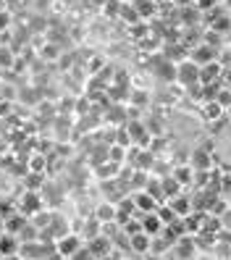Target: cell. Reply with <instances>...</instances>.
Returning a JSON list of instances; mask_svg holds the SVG:
<instances>
[{
	"label": "cell",
	"instance_id": "8",
	"mask_svg": "<svg viewBox=\"0 0 231 260\" xmlns=\"http://www.w3.org/2000/svg\"><path fill=\"white\" fill-rule=\"evenodd\" d=\"M129 247L134 250V252H150V247H152V237L150 234H145V232H140V234H134V237H129Z\"/></svg>",
	"mask_w": 231,
	"mask_h": 260
},
{
	"label": "cell",
	"instance_id": "24",
	"mask_svg": "<svg viewBox=\"0 0 231 260\" xmlns=\"http://www.w3.org/2000/svg\"><path fill=\"white\" fill-rule=\"evenodd\" d=\"M108 158H111V163H118L121 158H124V147H121V145H113L111 152H108Z\"/></svg>",
	"mask_w": 231,
	"mask_h": 260
},
{
	"label": "cell",
	"instance_id": "9",
	"mask_svg": "<svg viewBox=\"0 0 231 260\" xmlns=\"http://www.w3.org/2000/svg\"><path fill=\"white\" fill-rule=\"evenodd\" d=\"M213 58H215V50L210 48V45H200V48L192 53V58H189V60H194L197 66H205V63H210Z\"/></svg>",
	"mask_w": 231,
	"mask_h": 260
},
{
	"label": "cell",
	"instance_id": "1",
	"mask_svg": "<svg viewBox=\"0 0 231 260\" xmlns=\"http://www.w3.org/2000/svg\"><path fill=\"white\" fill-rule=\"evenodd\" d=\"M176 82H181L184 87H189V84L200 82V66L194 63V60L184 58L181 63H176Z\"/></svg>",
	"mask_w": 231,
	"mask_h": 260
},
{
	"label": "cell",
	"instance_id": "16",
	"mask_svg": "<svg viewBox=\"0 0 231 260\" xmlns=\"http://www.w3.org/2000/svg\"><path fill=\"white\" fill-rule=\"evenodd\" d=\"M194 252V242H192V237H179V242H176V255L179 257H189Z\"/></svg>",
	"mask_w": 231,
	"mask_h": 260
},
{
	"label": "cell",
	"instance_id": "29",
	"mask_svg": "<svg viewBox=\"0 0 231 260\" xmlns=\"http://www.w3.org/2000/svg\"><path fill=\"white\" fill-rule=\"evenodd\" d=\"M0 260H24V257H19V252H16V255H6V257H0Z\"/></svg>",
	"mask_w": 231,
	"mask_h": 260
},
{
	"label": "cell",
	"instance_id": "10",
	"mask_svg": "<svg viewBox=\"0 0 231 260\" xmlns=\"http://www.w3.org/2000/svg\"><path fill=\"white\" fill-rule=\"evenodd\" d=\"M155 74L160 76V79H166V82H174L176 79V63H174V60H160V63L155 66Z\"/></svg>",
	"mask_w": 231,
	"mask_h": 260
},
{
	"label": "cell",
	"instance_id": "17",
	"mask_svg": "<svg viewBox=\"0 0 231 260\" xmlns=\"http://www.w3.org/2000/svg\"><path fill=\"white\" fill-rule=\"evenodd\" d=\"M155 213H158V218H160V223H163V226L174 223V221L179 218L176 213H174V208H171V205H158V210H155Z\"/></svg>",
	"mask_w": 231,
	"mask_h": 260
},
{
	"label": "cell",
	"instance_id": "5",
	"mask_svg": "<svg viewBox=\"0 0 231 260\" xmlns=\"http://www.w3.org/2000/svg\"><path fill=\"white\" fill-rule=\"evenodd\" d=\"M134 213H137V208H134V200H121L118 205H116V223L118 226H124L129 218H134Z\"/></svg>",
	"mask_w": 231,
	"mask_h": 260
},
{
	"label": "cell",
	"instance_id": "2",
	"mask_svg": "<svg viewBox=\"0 0 231 260\" xmlns=\"http://www.w3.org/2000/svg\"><path fill=\"white\" fill-rule=\"evenodd\" d=\"M53 247H55V252L60 257H71L76 250L82 247V242H79V237H74V234H63V237H55Z\"/></svg>",
	"mask_w": 231,
	"mask_h": 260
},
{
	"label": "cell",
	"instance_id": "26",
	"mask_svg": "<svg viewBox=\"0 0 231 260\" xmlns=\"http://www.w3.org/2000/svg\"><path fill=\"white\" fill-rule=\"evenodd\" d=\"M8 24H11V16L6 11H0V32H3V29H8Z\"/></svg>",
	"mask_w": 231,
	"mask_h": 260
},
{
	"label": "cell",
	"instance_id": "30",
	"mask_svg": "<svg viewBox=\"0 0 231 260\" xmlns=\"http://www.w3.org/2000/svg\"><path fill=\"white\" fill-rule=\"evenodd\" d=\"M6 6H8V3H6V0H0V11H6Z\"/></svg>",
	"mask_w": 231,
	"mask_h": 260
},
{
	"label": "cell",
	"instance_id": "20",
	"mask_svg": "<svg viewBox=\"0 0 231 260\" xmlns=\"http://www.w3.org/2000/svg\"><path fill=\"white\" fill-rule=\"evenodd\" d=\"M150 197H155L158 203H163L166 197H163V187H160V181H147V189H145Z\"/></svg>",
	"mask_w": 231,
	"mask_h": 260
},
{
	"label": "cell",
	"instance_id": "31",
	"mask_svg": "<svg viewBox=\"0 0 231 260\" xmlns=\"http://www.w3.org/2000/svg\"><path fill=\"white\" fill-rule=\"evenodd\" d=\"M0 232H3V218H0Z\"/></svg>",
	"mask_w": 231,
	"mask_h": 260
},
{
	"label": "cell",
	"instance_id": "14",
	"mask_svg": "<svg viewBox=\"0 0 231 260\" xmlns=\"http://www.w3.org/2000/svg\"><path fill=\"white\" fill-rule=\"evenodd\" d=\"M160 187H163V197H166V200H171V197H179V189H181V184H179L174 176L163 179V181H160Z\"/></svg>",
	"mask_w": 231,
	"mask_h": 260
},
{
	"label": "cell",
	"instance_id": "19",
	"mask_svg": "<svg viewBox=\"0 0 231 260\" xmlns=\"http://www.w3.org/2000/svg\"><path fill=\"white\" fill-rule=\"evenodd\" d=\"M168 205L174 208L176 216H189V203L184 200V197H171V200H168Z\"/></svg>",
	"mask_w": 231,
	"mask_h": 260
},
{
	"label": "cell",
	"instance_id": "34",
	"mask_svg": "<svg viewBox=\"0 0 231 260\" xmlns=\"http://www.w3.org/2000/svg\"><path fill=\"white\" fill-rule=\"evenodd\" d=\"M228 205H231V197H228Z\"/></svg>",
	"mask_w": 231,
	"mask_h": 260
},
{
	"label": "cell",
	"instance_id": "4",
	"mask_svg": "<svg viewBox=\"0 0 231 260\" xmlns=\"http://www.w3.org/2000/svg\"><path fill=\"white\" fill-rule=\"evenodd\" d=\"M221 74H223V66L218 63V60H210V63L200 66V84H213Z\"/></svg>",
	"mask_w": 231,
	"mask_h": 260
},
{
	"label": "cell",
	"instance_id": "13",
	"mask_svg": "<svg viewBox=\"0 0 231 260\" xmlns=\"http://www.w3.org/2000/svg\"><path fill=\"white\" fill-rule=\"evenodd\" d=\"M131 8L137 11V16L147 19V16H152V13H155V0H134Z\"/></svg>",
	"mask_w": 231,
	"mask_h": 260
},
{
	"label": "cell",
	"instance_id": "28",
	"mask_svg": "<svg viewBox=\"0 0 231 260\" xmlns=\"http://www.w3.org/2000/svg\"><path fill=\"white\" fill-rule=\"evenodd\" d=\"M145 32H147V29H145V24H137V26L131 29V35H134V37H142Z\"/></svg>",
	"mask_w": 231,
	"mask_h": 260
},
{
	"label": "cell",
	"instance_id": "18",
	"mask_svg": "<svg viewBox=\"0 0 231 260\" xmlns=\"http://www.w3.org/2000/svg\"><path fill=\"white\" fill-rule=\"evenodd\" d=\"M208 166H210L208 152H205V150H194V160H192V168H194V171H208Z\"/></svg>",
	"mask_w": 231,
	"mask_h": 260
},
{
	"label": "cell",
	"instance_id": "6",
	"mask_svg": "<svg viewBox=\"0 0 231 260\" xmlns=\"http://www.w3.org/2000/svg\"><path fill=\"white\" fill-rule=\"evenodd\" d=\"M134 208H137V213H155L158 210V200L150 197L147 192H140L134 197Z\"/></svg>",
	"mask_w": 231,
	"mask_h": 260
},
{
	"label": "cell",
	"instance_id": "21",
	"mask_svg": "<svg viewBox=\"0 0 231 260\" xmlns=\"http://www.w3.org/2000/svg\"><path fill=\"white\" fill-rule=\"evenodd\" d=\"M215 103H218L223 111H228L231 108V89H218V92H215Z\"/></svg>",
	"mask_w": 231,
	"mask_h": 260
},
{
	"label": "cell",
	"instance_id": "33",
	"mask_svg": "<svg viewBox=\"0 0 231 260\" xmlns=\"http://www.w3.org/2000/svg\"><path fill=\"white\" fill-rule=\"evenodd\" d=\"M147 260H160V257H152V255H150V257H147Z\"/></svg>",
	"mask_w": 231,
	"mask_h": 260
},
{
	"label": "cell",
	"instance_id": "3",
	"mask_svg": "<svg viewBox=\"0 0 231 260\" xmlns=\"http://www.w3.org/2000/svg\"><path fill=\"white\" fill-rule=\"evenodd\" d=\"M137 218L142 221V232H145V234H150V237H158V234H160L163 223H160V218H158V213H137Z\"/></svg>",
	"mask_w": 231,
	"mask_h": 260
},
{
	"label": "cell",
	"instance_id": "35",
	"mask_svg": "<svg viewBox=\"0 0 231 260\" xmlns=\"http://www.w3.org/2000/svg\"><path fill=\"white\" fill-rule=\"evenodd\" d=\"M66 260H69V257H66Z\"/></svg>",
	"mask_w": 231,
	"mask_h": 260
},
{
	"label": "cell",
	"instance_id": "23",
	"mask_svg": "<svg viewBox=\"0 0 231 260\" xmlns=\"http://www.w3.org/2000/svg\"><path fill=\"white\" fill-rule=\"evenodd\" d=\"M97 218L100 221H113L116 218V205H100L97 208Z\"/></svg>",
	"mask_w": 231,
	"mask_h": 260
},
{
	"label": "cell",
	"instance_id": "22",
	"mask_svg": "<svg viewBox=\"0 0 231 260\" xmlns=\"http://www.w3.org/2000/svg\"><path fill=\"white\" fill-rule=\"evenodd\" d=\"M231 29V16H221L218 21H213V32L215 35H226Z\"/></svg>",
	"mask_w": 231,
	"mask_h": 260
},
{
	"label": "cell",
	"instance_id": "27",
	"mask_svg": "<svg viewBox=\"0 0 231 260\" xmlns=\"http://www.w3.org/2000/svg\"><path fill=\"white\" fill-rule=\"evenodd\" d=\"M213 6H215V0H197V8L200 11H210Z\"/></svg>",
	"mask_w": 231,
	"mask_h": 260
},
{
	"label": "cell",
	"instance_id": "7",
	"mask_svg": "<svg viewBox=\"0 0 231 260\" xmlns=\"http://www.w3.org/2000/svg\"><path fill=\"white\" fill-rule=\"evenodd\" d=\"M16 252H19V239L8 232H0V257L16 255Z\"/></svg>",
	"mask_w": 231,
	"mask_h": 260
},
{
	"label": "cell",
	"instance_id": "11",
	"mask_svg": "<svg viewBox=\"0 0 231 260\" xmlns=\"http://www.w3.org/2000/svg\"><path fill=\"white\" fill-rule=\"evenodd\" d=\"M145 132H147V129H145V126L140 124V121H129V126H126V134H129V142H131V140H137V142H142V145H145V142H150Z\"/></svg>",
	"mask_w": 231,
	"mask_h": 260
},
{
	"label": "cell",
	"instance_id": "25",
	"mask_svg": "<svg viewBox=\"0 0 231 260\" xmlns=\"http://www.w3.org/2000/svg\"><path fill=\"white\" fill-rule=\"evenodd\" d=\"M0 66H3V69H11L13 66V55L8 50H0Z\"/></svg>",
	"mask_w": 231,
	"mask_h": 260
},
{
	"label": "cell",
	"instance_id": "12",
	"mask_svg": "<svg viewBox=\"0 0 231 260\" xmlns=\"http://www.w3.org/2000/svg\"><path fill=\"white\" fill-rule=\"evenodd\" d=\"M171 176L179 181L181 187H187L189 181L194 179V168H192V166H179V168H174V174H171Z\"/></svg>",
	"mask_w": 231,
	"mask_h": 260
},
{
	"label": "cell",
	"instance_id": "32",
	"mask_svg": "<svg viewBox=\"0 0 231 260\" xmlns=\"http://www.w3.org/2000/svg\"><path fill=\"white\" fill-rule=\"evenodd\" d=\"M226 74H228V82H231V69H228V71H226Z\"/></svg>",
	"mask_w": 231,
	"mask_h": 260
},
{
	"label": "cell",
	"instance_id": "15",
	"mask_svg": "<svg viewBox=\"0 0 231 260\" xmlns=\"http://www.w3.org/2000/svg\"><path fill=\"white\" fill-rule=\"evenodd\" d=\"M203 116H205L208 121H215V118L223 116V108H221L215 100H205V103H203Z\"/></svg>",
	"mask_w": 231,
	"mask_h": 260
}]
</instances>
